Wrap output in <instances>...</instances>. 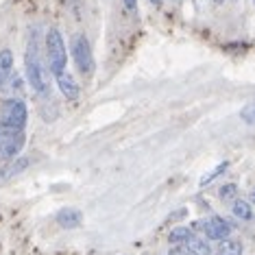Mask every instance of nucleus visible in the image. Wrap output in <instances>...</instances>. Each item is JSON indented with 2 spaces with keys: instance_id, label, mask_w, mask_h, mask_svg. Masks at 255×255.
Returning <instances> with one entry per match:
<instances>
[{
  "instance_id": "14",
  "label": "nucleus",
  "mask_w": 255,
  "mask_h": 255,
  "mask_svg": "<svg viewBox=\"0 0 255 255\" xmlns=\"http://www.w3.org/2000/svg\"><path fill=\"white\" fill-rule=\"evenodd\" d=\"M218 255H242V242H240V240H231V238H227V240L220 242Z\"/></svg>"
},
{
  "instance_id": "20",
  "label": "nucleus",
  "mask_w": 255,
  "mask_h": 255,
  "mask_svg": "<svg viewBox=\"0 0 255 255\" xmlns=\"http://www.w3.org/2000/svg\"><path fill=\"white\" fill-rule=\"evenodd\" d=\"M251 201L255 203V190H253V194H251Z\"/></svg>"
},
{
  "instance_id": "11",
  "label": "nucleus",
  "mask_w": 255,
  "mask_h": 255,
  "mask_svg": "<svg viewBox=\"0 0 255 255\" xmlns=\"http://www.w3.org/2000/svg\"><path fill=\"white\" fill-rule=\"evenodd\" d=\"M183 247L188 249L192 255H212V247L207 245V240H203V238H199V236H192Z\"/></svg>"
},
{
  "instance_id": "4",
  "label": "nucleus",
  "mask_w": 255,
  "mask_h": 255,
  "mask_svg": "<svg viewBox=\"0 0 255 255\" xmlns=\"http://www.w3.org/2000/svg\"><path fill=\"white\" fill-rule=\"evenodd\" d=\"M70 50H72V59H74V66L79 68L81 74L90 77L94 72V55H92V46H90V39L85 37V33H77L72 37V44H70Z\"/></svg>"
},
{
  "instance_id": "22",
  "label": "nucleus",
  "mask_w": 255,
  "mask_h": 255,
  "mask_svg": "<svg viewBox=\"0 0 255 255\" xmlns=\"http://www.w3.org/2000/svg\"><path fill=\"white\" fill-rule=\"evenodd\" d=\"M253 2H255V0H253Z\"/></svg>"
},
{
  "instance_id": "12",
  "label": "nucleus",
  "mask_w": 255,
  "mask_h": 255,
  "mask_svg": "<svg viewBox=\"0 0 255 255\" xmlns=\"http://www.w3.org/2000/svg\"><path fill=\"white\" fill-rule=\"evenodd\" d=\"M231 212H234V216L240 218V220H251V218H253L251 203H249V201H242V199H236V201H234V205H231Z\"/></svg>"
},
{
  "instance_id": "18",
  "label": "nucleus",
  "mask_w": 255,
  "mask_h": 255,
  "mask_svg": "<svg viewBox=\"0 0 255 255\" xmlns=\"http://www.w3.org/2000/svg\"><path fill=\"white\" fill-rule=\"evenodd\" d=\"M168 255H192V253H190V251H188V249H185V247H181V245H179V247H172L170 251H168Z\"/></svg>"
},
{
  "instance_id": "19",
  "label": "nucleus",
  "mask_w": 255,
  "mask_h": 255,
  "mask_svg": "<svg viewBox=\"0 0 255 255\" xmlns=\"http://www.w3.org/2000/svg\"><path fill=\"white\" fill-rule=\"evenodd\" d=\"M125 2V7L129 9V11H133V9H137V0H123Z\"/></svg>"
},
{
  "instance_id": "2",
  "label": "nucleus",
  "mask_w": 255,
  "mask_h": 255,
  "mask_svg": "<svg viewBox=\"0 0 255 255\" xmlns=\"http://www.w3.org/2000/svg\"><path fill=\"white\" fill-rule=\"evenodd\" d=\"M46 59H48L50 72H53L55 77L66 72L68 50H66V42H63L61 33L57 31V28H50V31L46 33Z\"/></svg>"
},
{
  "instance_id": "1",
  "label": "nucleus",
  "mask_w": 255,
  "mask_h": 255,
  "mask_svg": "<svg viewBox=\"0 0 255 255\" xmlns=\"http://www.w3.org/2000/svg\"><path fill=\"white\" fill-rule=\"evenodd\" d=\"M24 66H26V77H28V83H31L33 92H37L39 96H46L50 92V81H48V70L44 68V61L39 57V44L35 35L28 42Z\"/></svg>"
},
{
  "instance_id": "16",
  "label": "nucleus",
  "mask_w": 255,
  "mask_h": 255,
  "mask_svg": "<svg viewBox=\"0 0 255 255\" xmlns=\"http://www.w3.org/2000/svg\"><path fill=\"white\" fill-rule=\"evenodd\" d=\"M240 118L245 120L247 125H255V101L247 103V105L240 109Z\"/></svg>"
},
{
  "instance_id": "7",
  "label": "nucleus",
  "mask_w": 255,
  "mask_h": 255,
  "mask_svg": "<svg viewBox=\"0 0 255 255\" xmlns=\"http://www.w3.org/2000/svg\"><path fill=\"white\" fill-rule=\"evenodd\" d=\"M57 85H59V90H61V94L68 98V101H77V98L81 96V88H79V83H77V79L72 77L70 72H61V74H57Z\"/></svg>"
},
{
  "instance_id": "5",
  "label": "nucleus",
  "mask_w": 255,
  "mask_h": 255,
  "mask_svg": "<svg viewBox=\"0 0 255 255\" xmlns=\"http://www.w3.org/2000/svg\"><path fill=\"white\" fill-rule=\"evenodd\" d=\"M26 144L24 131L0 127V159H15Z\"/></svg>"
},
{
  "instance_id": "9",
  "label": "nucleus",
  "mask_w": 255,
  "mask_h": 255,
  "mask_svg": "<svg viewBox=\"0 0 255 255\" xmlns=\"http://www.w3.org/2000/svg\"><path fill=\"white\" fill-rule=\"evenodd\" d=\"M13 72V53L9 48L0 50V88L7 83V79Z\"/></svg>"
},
{
  "instance_id": "17",
  "label": "nucleus",
  "mask_w": 255,
  "mask_h": 255,
  "mask_svg": "<svg viewBox=\"0 0 255 255\" xmlns=\"http://www.w3.org/2000/svg\"><path fill=\"white\" fill-rule=\"evenodd\" d=\"M218 196H220L223 201H231V199H236V196H238V185H236V183H225L223 188H220Z\"/></svg>"
},
{
  "instance_id": "15",
  "label": "nucleus",
  "mask_w": 255,
  "mask_h": 255,
  "mask_svg": "<svg viewBox=\"0 0 255 255\" xmlns=\"http://www.w3.org/2000/svg\"><path fill=\"white\" fill-rule=\"evenodd\" d=\"M227 168H229V164H227V161H223V164H218L216 168H214V170H210V172H207V175H205V177H203V179H201V185H207V183H212V181H214V179H216V177H220V175H223V172H225V170H227Z\"/></svg>"
},
{
  "instance_id": "8",
  "label": "nucleus",
  "mask_w": 255,
  "mask_h": 255,
  "mask_svg": "<svg viewBox=\"0 0 255 255\" xmlns=\"http://www.w3.org/2000/svg\"><path fill=\"white\" fill-rule=\"evenodd\" d=\"M57 225L63 229H77L81 225V220H83V214H81L79 210H74V207H63V210L57 212Z\"/></svg>"
},
{
  "instance_id": "10",
  "label": "nucleus",
  "mask_w": 255,
  "mask_h": 255,
  "mask_svg": "<svg viewBox=\"0 0 255 255\" xmlns=\"http://www.w3.org/2000/svg\"><path fill=\"white\" fill-rule=\"evenodd\" d=\"M26 166H28V159H26V157H15V159H11L9 166H4L2 170H0V181H2V179L13 177V175H20V172L24 170Z\"/></svg>"
},
{
  "instance_id": "6",
  "label": "nucleus",
  "mask_w": 255,
  "mask_h": 255,
  "mask_svg": "<svg viewBox=\"0 0 255 255\" xmlns=\"http://www.w3.org/2000/svg\"><path fill=\"white\" fill-rule=\"evenodd\" d=\"M194 229H201L203 234H205L207 240L223 242V240H227V238L231 236V229L234 227L229 225V220H225L220 216H212L207 220H199V223H194Z\"/></svg>"
},
{
  "instance_id": "21",
  "label": "nucleus",
  "mask_w": 255,
  "mask_h": 255,
  "mask_svg": "<svg viewBox=\"0 0 255 255\" xmlns=\"http://www.w3.org/2000/svg\"><path fill=\"white\" fill-rule=\"evenodd\" d=\"M214 2H218V4H220V2H225V0H214Z\"/></svg>"
},
{
  "instance_id": "13",
  "label": "nucleus",
  "mask_w": 255,
  "mask_h": 255,
  "mask_svg": "<svg viewBox=\"0 0 255 255\" xmlns=\"http://www.w3.org/2000/svg\"><path fill=\"white\" fill-rule=\"evenodd\" d=\"M192 236H194V231L190 227H175L170 231V236H168V240H170L175 247H179V245H185Z\"/></svg>"
},
{
  "instance_id": "3",
  "label": "nucleus",
  "mask_w": 255,
  "mask_h": 255,
  "mask_svg": "<svg viewBox=\"0 0 255 255\" xmlns=\"http://www.w3.org/2000/svg\"><path fill=\"white\" fill-rule=\"evenodd\" d=\"M28 120V109L22 98H4L0 103V127L24 131Z\"/></svg>"
}]
</instances>
